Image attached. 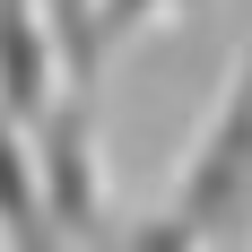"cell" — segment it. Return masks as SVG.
<instances>
[{"label": "cell", "instance_id": "6da1fadb", "mask_svg": "<svg viewBox=\"0 0 252 252\" xmlns=\"http://www.w3.org/2000/svg\"><path fill=\"white\" fill-rule=\"evenodd\" d=\"M165 218L200 252H226V244L252 235V35L226 70L218 113L191 130V148H183L174 183H165Z\"/></svg>", "mask_w": 252, "mask_h": 252}, {"label": "cell", "instance_id": "7a4b0ae2", "mask_svg": "<svg viewBox=\"0 0 252 252\" xmlns=\"http://www.w3.org/2000/svg\"><path fill=\"white\" fill-rule=\"evenodd\" d=\"M52 78H61V44H52L44 0H0V113L9 122H44Z\"/></svg>", "mask_w": 252, "mask_h": 252}, {"label": "cell", "instance_id": "3957f363", "mask_svg": "<svg viewBox=\"0 0 252 252\" xmlns=\"http://www.w3.org/2000/svg\"><path fill=\"white\" fill-rule=\"evenodd\" d=\"M0 252H78L35 183V139L9 113H0Z\"/></svg>", "mask_w": 252, "mask_h": 252}, {"label": "cell", "instance_id": "277c9868", "mask_svg": "<svg viewBox=\"0 0 252 252\" xmlns=\"http://www.w3.org/2000/svg\"><path fill=\"white\" fill-rule=\"evenodd\" d=\"M174 9H191V0H87V35H96V61L122 35H139V26H157V18H174Z\"/></svg>", "mask_w": 252, "mask_h": 252}]
</instances>
